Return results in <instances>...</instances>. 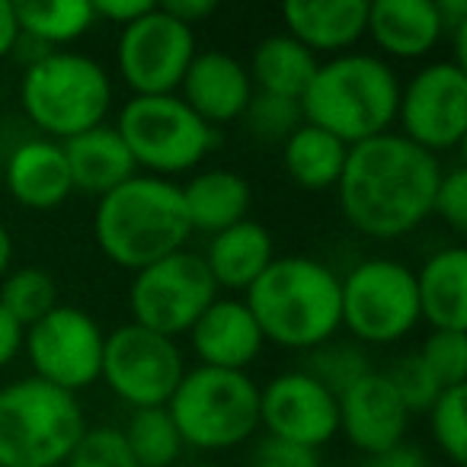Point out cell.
I'll return each mask as SVG.
<instances>
[{"label":"cell","instance_id":"6da1fadb","mask_svg":"<svg viewBox=\"0 0 467 467\" xmlns=\"http://www.w3.org/2000/svg\"><path fill=\"white\" fill-rule=\"evenodd\" d=\"M441 161L400 131L349 144L337 182L339 212L352 231L371 241H400L432 214Z\"/></svg>","mask_w":467,"mask_h":467},{"label":"cell","instance_id":"7a4b0ae2","mask_svg":"<svg viewBox=\"0 0 467 467\" xmlns=\"http://www.w3.org/2000/svg\"><path fill=\"white\" fill-rule=\"evenodd\" d=\"M244 305L266 343L292 352H311L343 330L339 273L314 256H275L244 292Z\"/></svg>","mask_w":467,"mask_h":467},{"label":"cell","instance_id":"3957f363","mask_svg":"<svg viewBox=\"0 0 467 467\" xmlns=\"http://www.w3.org/2000/svg\"><path fill=\"white\" fill-rule=\"evenodd\" d=\"M189 237L192 227L173 180L135 173L99 195L93 208V241L106 260L129 273L186 250Z\"/></svg>","mask_w":467,"mask_h":467},{"label":"cell","instance_id":"277c9868","mask_svg":"<svg viewBox=\"0 0 467 467\" xmlns=\"http://www.w3.org/2000/svg\"><path fill=\"white\" fill-rule=\"evenodd\" d=\"M397 103L400 74L390 61L371 52H343L317 65L301 97V116L343 144H358L390 131Z\"/></svg>","mask_w":467,"mask_h":467},{"label":"cell","instance_id":"5b68a950","mask_svg":"<svg viewBox=\"0 0 467 467\" xmlns=\"http://www.w3.org/2000/svg\"><path fill=\"white\" fill-rule=\"evenodd\" d=\"M20 106L39 135L67 141L109 119V71L84 52H52L26 65L20 80Z\"/></svg>","mask_w":467,"mask_h":467},{"label":"cell","instance_id":"8992f818","mask_svg":"<svg viewBox=\"0 0 467 467\" xmlns=\"http://www.w3.org/2000/svg\"><path fill=\"white\" fill-rule=\"evenodd\" d=\"M84 432V407L67 390L33 375L0 388V467H65Z\"/></svg>","mask_w":467,"mask_h":467},{"label":"cell","instance_id":"52a82bcc","mask_svg":"<svg viewBox=\"0 0 467 467\" xmlns=\"http://www.w3.org/2000/svg\"><path fill=\"white\" fill-rule=\"evenodd\" d=\"M180 439L195 451H231L260 432V384L247 371L195 365L167 400Z\"/></svg>","mask_w":467,"mask_h":467},{"label":"cell","instance_id":"ba28073f","mask_svg":"<svg viewBox=\"0 0 467 467\" xmlns=\"http://www.w3.org/2000/svg\"><path fill=\"white\" fill-rule=\"evenodd\" d=\"M116 131L135 167L161 180L195 170L218 144V129L202 122L176 93L131 97L119 109Z\"/></svg>","mask_w":467,"mask_h":467},{"label":"cell","instance_id":"9c48e42d","mask_svg":"<svg viewBox=\"0 0 467 467\" xmlns=\"http://www.w3.org/2000/svg\"><path fill=\"white\" fill-rule=\"evenodd\" d=\"M339 298L343 330L358 346H394L422 324L416 273L390 256H371L339 275Z\"/></svg>","mask_w":467,"mask_h":467},{"label":"cell","instance_id":"30bf717a","mask_svg":"<svg viewBox=\"0 0 467 467\" xmlns=\"http://www.w3.org/2000/svg\"><path fill=\"white\" fill-rule=\"evenodd\" d=\"M214 298H218V285L208 275L202 254L189 247L131 273V324L161 337H186Z\"/></svg>","mask_w":467,"mask_h":467},{"label":"cell","instance_id":"8fae6325","mask_svg":"<svg viewBox=\"0 0 467 467\" xmlns=\"http://www.w3.org/2000/svg\"><path fill=\"white\" fill-rule=\"evenodd\" d=\"M186 375V358L176 339L122 324L106 333L99 381L131 410L167 407L176 384Z\"/></svg>","mask_w":467,"mask_h":467},{"label":"cell","instance_id":"7c38bea8","mask_svg":"<svg viewBox=\"0 0 467 467\" xmlns=\"http://www.w3.org/2000/svg\"><path fill=\"white\" fill-rule=\"evenodd\" d=\"M103 346L106 330L93 314L74 305H58L23 333V352L33 365V378L74 397L99 381Z\"/></svg>","mask_w":467,"mask_h":467},{"label":"cell","instance_id":"4fadbf2b","mask_svg":"<svg viewBox=\"0 0 467 467\" xmlns=\"http://www.w3.org/2000/svg\"><path fill=\"white\" fill-rule=\"evenodd\" d=\"M195 52H199L195 29L173 20L154 4L148 14L119 33L116 71L131 97H167L180 90Z\"/></svg>","mask_w":467,"mask_h":467},{"label":"cell","instance_id":"5bb4252c","mask_svg":"<svg viewBox=\"0 0 467 467\" xmlns=\"http://www.w3.org/2000/svg\"><path fill=\"white\" fill-rule=\"evenodd\" d=\"M397 125L429 154H448L467 138V71L454 61H429L400 84Z\"/></svg>","mask_w":467,"mask_h":467},{"label":"cell","instance_id":"9a60e30c","mask_svg":"<svg viewBox=\"0 0 467 467\" xmlns=\"http://www.w3.org/2000/svg\"><path fill=\"white\" fill-rule=\"evenodd\" d=\"M260 429L317 451L339 435L337 397L305 368L282 371L260 388Z\"/></svg>","mask_w":467,"mask_h":467},{"label":"cell","instance_id":"2e32d148","mask_svg":"<svg viewBox=\"0 0 467 467\" xmlns=\"http://www.w3.org/2000/svg\"><path fill=\"white\" fill-rule=\"evenodd\" d=\"M337 407H339V432L365 458L407 441L410 413L384 371L378 368L365 371L352 388H346L337 397Z\"/></svg>","mask_w":467,"mask_h":467},{"label":"cell","instance_id":"e0dca14e","mask_svg":"<svg viewBox=\"0 0 467 467\" xmlns=\"http://www.w3.org/2000/svg\"><path fill=\"white\" fill-rule=\"evenodd\" d=\"M186 337L199 365L224 371H247L266 346L250 307L234 295H224V298L218 295Z\"/></svg>","mask_w":467,"mask_h":467},{"label":"cell","instance_id":"ac0fdd59","mask_svg":"<svg viewBox=\"0 0 467 467\" xmlns=\"http://www.w3.org/2000/svg\"><path fill=\"white\" fill-rule=\"evenodd\" d=\"M176 97L214 129V125L237 122L254 99V80L244 61H237L231 52L205 48L195 52L192 65L186 67Z\"/></svg>","mask_w":467,"mask_h":467},{"label":"cell","instance_id":"d6986e66","mask_svg":"<svg viewBox=\"0 0 467 467\" xmlns=\"http://www.w3.org/2000/svg\"><path fill=\"white\" fill-rule=\"evenodd\" d=\"M4 182L7 192L29 212H52L74 192L65 148L46 135H26L7 150Z\"/></svg>","mask_w":467,"mask_h":467},{"label":"cell","instance_id":"ffe728a7","mask_svg":"<svg viewBox=\"0 0 467 467\" xmlns=\"http://www.w3.org/2000/svg\"><path fill=\"white\" fill-rule=\"evenodd\" d=\"M365 36L375 42L384 61H420L439 48L445 26L435 0H375L368 4Z\"/></svg>","mask_w":467,"mask_h":467},{"label":"cell","instance_id":"44dd1931","mask_svg":"<svg viewBox=\"0 0 467 467\" xmlns=\"http://www.w3.org/2000/svg\"><path fill=\"white\" fill-rule=\"evenodd\" d=\"M282 23L292 39L314 55L352 52L368 26V0H292L282 7Z\"/></svg>","mask_w":467,"mask_h":467},{"label":"cell","instance_id":"7402d4cb","mask_svg":"<svg viewBox=\"0 0 467 467\" xmlns=\"http://www.w3.org/2000/svg\"><path fill=\"white\" fill-rule=\"evenodd\" d=\"M202 260H205V269L218 285V292H231L234 298H244V292L275 260V241L266 224L244 218L227 231L208 237Z\"/></svg>","mask_w":467,"mask_h":467},{"label":"cell","instance_id":"603a6c76","mask_svg":"<svg viewBox=\"0 0 467 467\" xmlns=\"http://www.w3.org/2000/svg\"><path fill=\"white\" fill-rule=\"evenodd\" d=\"M180 192L192 234H208V237L250 218V205H254V189L247 176L227 167H212L189 176Z\"/></svg>","mask_w":467,"mask_h":467},{"label":"cell","instance_id":"cb8c5ba5","mask_svg":"<svg viewBox=\"0 0 467 467\" xmlns=\"http://www.w3.org/2000/svg\"><path fill=\"white\" fill-rule=\"evenodd\" d=\"M416 298L432 330H467V250L461 244L426 256L416 273Z\"/></svg>","mask_w":467,"mask_h":467},{"label":"cell","instance_id":"d4e9b609","mask_svg":"<svg viewBox=\"0 0 467 467\" xmlns=\"http://www.w3.org/2000/svg\"><path fill=\"white\" fill-rule=\"evenodd\" d=\"M61 148H65L74 189L97 195V199L138 173L122 135L109 122L97 125L84 135L67 138V141H61Z\"/></svg>","mask_w":467,"mask_h":467},{"label":"cell","instance_id":"484cf974","mask_svg":"<svg viewBox=\"0 0 467 467\" xmlns=\"http://www.w3.org/2000/svg\"><path fill=\"white\" fill-rule=\"evenodd\" d=\"M317 65H320V58L311 48H305L288 33H275V36H266L263 42H256L247 71H250V80H254L256 93L298 99L301 103V97H305Z\"/></svg>","mask_w":467,"mask_h":467},{"label":"cell","instance_id":"4316f807","mask_svg":"<svg viewBox=\"0 0 467 467\" xmlns=\"http://www.w3.org/2000/svg\"><path fill=\"white\" fill-rule=\"evenodd\" d=\"M346 154H349V144L307 122H301L282 141V163H285L288 180L307 192L337 189L346 167Z\"/></svg>","mask_w":467,"mask_h":467},{"label":"cell","instance_id":"83f0119b","mask_svg":"<svg viewBox=\"0 0 467 467\" xmlns=\"http://www.w3.org/2000/svg\"><path fill=\"white\" fill-rule=\"evenodd\" d=\"M20 36L48 52H61L97 26L93 0H23L14 4Z\"/></svg>","mask_w":467,"mask_h":467},{"label":"cell","instance_id":"f1b7e54d","mask_svg":"<svg viewBox=\"0 0 467 467\" xmlns=\"http://www.w3.org/2000/svg\"><path fill=\"white\" fill-rule=\"evenodd\" d=\"M119 429H122V439L138 467H176L182 461L186 445H182L180 429L170 420L167 407L131 410L125 426Z\"/></svg>","mask_w":467,"mask_h":467},{"label":"cell","instance_id":"f546056e","mask_svg":"<svg viewBox=\"0 0 467 467\" xmlns=\"http://www.w3.org/2000/svg\"><path fill=\"white\" fill-rule=\"evenodd\" d=\"M0 305L16 324L26 330L36 320H42L48 311L61 305L58 298V282L48 269L42 266H20L10 269L0 279Z\"/></svg>","mask_w":467,"mask_h":467},{"label":"cell","instance_id":"4dcf8cb0","mask_svg":"<svg viewBox=\"0 0 467 467\" xmlns=\"http://www.w3.org/2000/svg\"><path fill=\"white\" fill-rule=\"evenodd\" d=\"M301 368H305L314 381L324 384L333 397H339L346 388H352L365 371H371V362H368V356H365V346L352 343V339H330V343L305 352Z\"/></svg>","mask_w":467,"mask_h":467},{"label":"cell","instance_id":"1f68e13d","mask_svg":"<svg viewBox=\"0 0 467 467\" xmlns=\"http://www.w3.org/2000/svg\"><path fill=\"white\" fill-rule=\"evenodd\" d=\"M429 432L454 467L467 461V388H445L439 400L429 407Z\"/></svg>","mask_w":467,"mask_h":467},{"label":"cell","instance_id":"d6a6232c","mask_svg":"<svg viewBox=\"0 0 467 467\" xmlns=\"http://www.w3.org/2000/svg\"><path fill=\"white\" fill-rule=\"evenodd\" d=\"M432 378L445 388H458L467 381V333L461 330H432L416 349Z\"/></svg>","mask_w":467,"mask_h":467},{"label":"cell","instance_id":"836d02e7","mask_svg":"<svg viewBox=\"0 0 467 467\" xmlns=\"http://www.w3.org/2000/svg\"><path fill=\"white\" fill-rule=\"evenodd\" d=\"M241 122L247 125V131L260 141H285L301 122V103L298 99H285V97H269V93H256L254 99L244 109Z\"/></svg>","mask_w":467,"mask_h":467},{"label":"cell","instance_id":"e575fe53","mask_svg":"<svg viewBox=\"0 0 467 467\" xmlns=\"http://www.w3.org/2000/svg\"><path fill=\"white\" fill-rule=\"evenodd\" d=\"M384 375L390 378V384H394L397 397L403 400L410 416L429 413V407H432L441 394V384L435 381L432 371L422 365V358L416 356V352H407V356L394 358Z\"/></svg>","mask_w":467,"mask_h":467},{"label":"cell","instance_id":"d590c367","mask_svg":"<svg viewBox=\"0 0 467 467\" xmlns=\"http://www.w3.org/2000/svg\"><path fill=\"white\" fill-rule=\"evenodd\" d=\"M65 467H138L119 426H87Z\"/></svg>","mask_w":467,"mask_h":467},{"label":"cell","instance_id":"8d00e7d4","mask_svg":"<svg viewBox=\"0 0 467 467\" xmlns=\"http://www.w3.org/2000/svg\"><path fill=\"white\" fill-rule=\"evenodd\" d=\"M432 214L441 218L454 234L467 231V167L454 163V167L441 170V180L435 186Z\"/></svg>","mask_w":467,"mask_h":467},{"label":"cell","instance_id":"74e56055","mask_svg":"<svg viewBox=\"0 0 467 467\" xmlns=\"http://www.w3.org/2000/svg\"><path fill=\"white\" fill-rule=\"evenodd\" d=\"M250 467H320V454L314 448L292 445V441L263 435L254 448Z\"/></svg>","mask_w":467,"mask_h":467},{"label":"cell","instance_id":"f35d334b","mask_svg":"<svg viewBox=\"0 0 467 467\" xmlns=\"http://www.w3.org/2000/svg\"><path fill=\"white\" fill-rule=\"evenodd\" d=\"M362 467H432L426 448L413 445V441H400V445L388 448V451L368 454Z\"/></svg>","mask_w":467,"mask_h":467},{"label":"cell","instance_id":"ab89813d","mask_svg":"<svg viewBox=\"0 0 467 467\" xmlns=\"http://www.w3.org/2000/svg\"><path fill=\"white\" fill-rule=\"evenodd\" d=\"M150 7H154L150 0H93V14H97V20H106L119 29L135 23L138 16H144Z\"/></svg>","mask_w":467,"mask_h":467},{"label":"cell","instance_id":"60d3db41","mask_svg":"<svg viewBox=\"0 0 467 467\" xmlns=\"http://www.w3.org/2000/svg\"><path fill=\"white\" fill-rule=\"evenodd\" d=\"M23 333L26 330H23V327L4 311V305H0V371L10 368V365L16 362V356L23 352Z\"/></svg>","mask_w":467,"mask_h":467},{"label":"cell","instance_id":"b9f144b4","mask_svg":"<svg viewBox=\"0 0 467 467\" xmlns=\"http://www.w3.org/2000/svg\"><path fill=\"white\" fill-rule=\"evenodd\" d=\"M161 7L167 10L173 20H180L195 29V23L208 20V16L218 10V4H214V0H170V4H161Z\"/></svg>","mask_w":467,"mask_h":467},{"label":"cell","instance_id":"7bdbcfd3","mask_svg":"<svg viewBox=\"0 0 467 467\" xmlns=\"http://www.w3.org/2000/svg\"><path fill=\"white\" fill-rule=\"evenodd\" d=\"M16 42H20V23H16V10L14 4L0 0V61L14 55Z\"/></svg>","mask_w":467,"mask_h":467},{"label":"cell","instance_id":"ee69618b","mask_svg":"<svg viewBox=\"0 0 467 467\" xmlns=\"http://www.w3.org/2000/svg\"><path fill=\"white\" fill-rule=\"evenodd\" d=\"M10 269H14V234L0 221V279H4Z\"/></svg>","mask_w":467,"mask_h":467},{"label":"cell","instance_id":"f6af8a7d","mask_svg":"<svg viewBox=\"0 0 467 467\" xmlns=\"http://www.w3.org/2000/svg\"><path fill=\"white\" fill-rule=\"evenodd\" d=\"M176 467H221V464H214V461H180Z\"/></svg>","mask_w":467,"mask_h":467}]
</instances>
